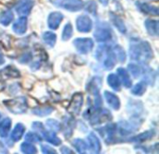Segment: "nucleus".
<instances>
[{"instance_id":"nucleus-1","label":"nucleus","mask_w":159,"mask_h":154,"mask_svg":"<svg viewBox=\"0 0 159 154\" xmlns=\"http://www.w3.org/2000/svg\"><path fill=\"white\" fill-rule=\"evenodd\" d=\"M129 56L140 63H147L153 58V50L147 42L136 41L130 44Z\"/></svg>"},{"instance_id":"nucleus-2","label":"nucleus","mask_w":159,"mask_h":154,"mask_svg":"<svg viewBox=\"0 0 159 154\" xmlns=\"http://www.w3.org/2000/svg\"><path fill=\"white\" fill-rule=\"evenodd\" d=\"M86 118H89L90 124L92 125H101L102 123L110 121L112 119V114L106 109L93 108V110L90 111V113L86 115Z\"/></svg>"},{"instance_id":"nucleus-3","label":"nucleus","mask_w":159,"mask_h":154,"mask_svg":"<svg viewBox=\"0 0 159 154\" xmlns=\"http://www.w3.org/2000/svg\"><path fill=\"white\" fill-rule=\"evenodd\" d=\"M4 105L6 108L14 114H21L27 111V100L24 97H20L8 100H5Z\"/></svg>"},{"instance_id":"nucleus-4","label":"nucleus","mask_w":159,"mask_h":154,"mask_svg":"<svg viewBox=\"0 0 159 154\" xmlns=\"http://www.w3.org/2000/svg\"><path fill=\"white\" fill-rule=\"evenodd\" d=\"M34 130H35L36 132H38V134L41 136V138H44L48 143H51L55 146H59L61 141V139L56 136L55 132L50 131V130H46L45 127L43 126V125L39 122H34L32 125Z\"/></svg>"},{"instance_id":"nucleus-5","label":"nucleus","mask_w":159,"mask_h":154,"mask_svg":"<svg viewBox=\"0 0 159 154\" xmlns=\"http://www.w3.org/2000/svg\"><path fill=\"white\" fill-rule=\"evenodd\" d=\"M94 38L98 42H106L112 38V29L106 22H99L94 32Z\"/></svg>"},{"instance_id":"nucleus-6","label":"nucleus","mask_w":159,"mask_h":154,"mask_svg":"<svg viewBox=\"0 0 159 154\" xmlns=\"http://www.w3.org/2000/svg\"><path fill=\"white\" fill-rule=\"evenodd\" d=\"M52 3L59 7L69 11H78L83 8L84 2L82 0H51Z\"/></svg>"},{"instance_id":"nucleus-7","label":"nucleus","mask_w":159,"mask_h":154,"mask_svg":"<svg viewBox=\"0 0 159 154\" xmlns=\"http://www.w3.org/2000/svg\"><path fill=\"white\" fill-rule=\"evenodd\" d=\"M74 46L80 54H88L92 50L94 43L90 38H76L74 41Z\"/></svg>"},{"instance_id":"nucleus-8","label":"nucleus","mask_w":159,"mask_h":154,"mask_svg":"<svg viewBox=\"0 0 159 154\" xmlns=\"http://www.w3.org/2000/svg\"><path fill=\"white\" fill-rule=\"evenodd\" d=\"M83 105V95L81 93H76L72 98V100L67 108V112L70 115H77L80 112V110Z\"/></svg>"},{"instance_id":"nucleus-9","label":"nucleus","mask_w":159,"mask_h":154,"mask_svg":"<svg viewBox=\"0 0 159 154\" xmlns=\"http://www.w3.org/2000/svg\"><path fill=\"white\" fill-rule=\"evenodd\" d=\"M34 4V0H18L15 6V10L20 16L26 17L31 12Z\"/></svg>"},{"instance_id":"nucleus-10","label":"nucleus","mask_w":159,"mask_h":154,"mask_svg":"<svg viewBox=\"0 0 159 154\" xmlns=\"http://www.w3.org/2000/svg\"><path fill=\"white\" fill-rule=\"evenodd\" d=\"M76 29L80 33H89L92 29V20L88 15H81L76 19Z\"/></svg>"},{"instance_id":"nucleus-11","label":"nucleus","mask_w":159,"mask_h":154,"mask_svg":"<svg viewBox=\"0 0 159 154\" xmlns=\"http://www.w3.org/2000/svg\"><path fill=\"white\" fill-rule=\"evenodd\" d=\"M116 132V125L115 124H109L105 127H102L101 129V135L104 139L106 143H113L115 142V137Z\"/></svg>"},{"instance_id":"nucleus-12","label":"nucleus","mask_w":159,"mask_h":154,"mask_svg":"<svg viewBox=\"0 0 159 154\" xmlns=\"http://www.w3.org/2000/svg\"><path fill=\"white\" fill-rule=\"evenodd\" d=\"M75 127V119L72 116L63 117L61 128H62V131H63V134H64L65 138H69V137L72 136Z\"/></svg>"},{"instance_id":"nucleus-13","label":"nucleus","mask_w":159,"mask_h":154,"mask_svg":"<svg viewBox=\"0 0 159 154\" xmlns=\"http://www.w3.org/2000/svg\"><path fill=\"white\" fill-rule=\"evenodd\" d=\"M62 20H63V15L61 12L59 11L51 12L48 18V25L50 29L56 30L60 26Z\"/></svg>"},{"instance_id":"nucleus-14","label":"nucleus","mask_w":159,"mask_h":154,"mask_svg":"<svg viewBox=\"0 0 159 154\" xmlns=\"http://www.w3.org/2000/svg\"><path fill=\"white\" fill-rule=\"evenodd\" d=\"M12 30L19 35L24 34L27 30V19L24 16H20L13 24Z\"/></svg>"},{"instance_id":"nucleus-15","label":"nucleus","mask_w":159,"mask_h":154,"mask_svg":"<svg viewBox=\"0 0 159 154\" xmlns=\"http://www.w3.org/2000/svg\"><path fill=\"white\" fill-rule=\"evenodd\" d=\"M88 141H89L88 147L92 153H99L101 152L102 147H101L100 139L94 133H90L88 136Z\"/></svg>"},{"instance_id":"nucleus-16","label":"nucleus","mask_w":159,"mask_h":154,"mask_svg":"<svg viewBox=\"0 0 159 154\" xmlns=\"http://www.w3.org/2000/svg\"><path fill=\"white\" fill-rule=\"evenodd\" d=\"M103 95H104V98H105L107 104L112 109H114L115 111H117L120 109V100L116 95H115L114 93L109 92V91H105Z\"/></svg>"},{"instance_id":"nucleus-17","label":"nucleus","mask_w":159,"mask_h":154,"mask_svg":"<svg viewBox=\"0 0 159 154\" xmlns=\"http://www.w3.org/2000/svg\"><path fill=\"white\" fill-rule=\"evenodd\" d=\"M117 76L121 82V85H123L125 87L129 88L131 86V79L129 76V73L128 71L124 68H118L117 69Z\"/></svg>"},{"instance_id":"nucleus-18","label":"nucleus","mask_w":159,"mask_h":154,"mask_svg":"<svg viewBox=\"0 0 159 154\" xmlns=\"http://www.w3.org/2000/svg\"><path fill=\"white\" fill-rule=\"evenodd\" d=\"M136 6L139 7V9L145 13V14H150V15H155L157 16L158 15V8L157 7H154L148 3H143V2H140L138 1L136 3Z\"/></svg>"},{"instance_id":"nucleus-19","label":"nucleus","mask_w":159,"mask_h":154,"mask_svg":"<svg viewBox=\"0 0 159 154\" xmlns=\"http://www.w3.org/2000/svg\"><path fill=\"white\" fill-rule=\"evenodd\" d=\"M24 132H25V126L22 124H17L10 134V139L13 142L19 141L22 138Z\"/></svg>"},{"instance_id":"nucleus-20","label":"nucleus","mask_w":159,"mask_h":154,"mask_svg":"<svg viewBox=\"0 0 159 154\" xmlns=\"http://www.w3.org/2000/svg\"><path fill=\"white\" fill-rule=\"evenodd\" d=\"M110 19H111L113 24L116 27V29H117L120 33H127L126 25H125L123 20H122L119 16H117V15H116L115 13H112V12H111V13H110Z\"/></svg>"},{"instance_id":"nucleus-21","label":"nucleus","mask_w":159,"mask_h":154,"mask_svg":"<svg viewBox=\"0 0 159 154\" xmlns=\"http://www.w3.org/2000/svg\"><path fill=\"white\" fill-rule=\"evenodd\" d=\"M144 24H145V28L149 34H151L153 36L158 35V21L157 20L148 19L145 20Z\"/></svg>"},{"instance_id":"nucleus-22","label":"nucleus","mask_w":159,"mask_h":154,"mask_svg":"<svg viewBox=\"0 0 159 154\" xmlns=\"http://www.w3.org/2000/svg\"><path fill=\"white\" fill-rule=\"evenodd\" d=\"M155 134H156L155 130H149V131H146L144 133H142V134H140L138 136H135V137L131 138L129 139V141L142 143V142H144V141H147V140L151 139L155 136Z\"/></svg>"},{"instance_id":"nucleus-23","label":"nucleus","mask_w":159,"mask_h":154,"mask_svg":"<svg viewBox=\"0 0 159 154\" xmlns=\"http://www.w3.org/2000/svg\"><path fill=\"white\" fill-rule=\"evenodd\" d=\"M107 83L110 86V87L115 91H119L121 88V82L117 76V74L111 73L107 77Z\"/></svg>"},{"instance_id":"nucleus-24","label":"nucleus","mask_w":159,"mask_h":154,"mask_svg":"<svg viewBox=\"0 0 159 154\" xmlns=\"http://www.w3.org/2000/svg\"><path fill=\"white\" fill-rule=\"evenodd\" d=\"M11 127V120L9 118H5L0 121V137L6 138Z\"/></svg>"},{"instance_id":"nucleus-25","label":"nucleus","mask_w":159,"mask_h":154,"mask_svg":"<svg viewBox=\"0 0 159 154\" xmlns=\"http://www.w3.org/2000/svg\"><path fill=\"white\" fill-rule=\"evenodd\" d=\"M13 12L10 9L4 10L0 13V23L4 26H7L13 20Z\"/></svg>"},{"instance_id":"nucleus-26","label":"nucleus","mask_w":159,"mask_h":154,"mask_svg":"<svg viewBox=\"0 0 159 154\" xmlns=\"http://www.w3.org/2000/svg\"><path fill=\"white\" fill-rule=\"evenodd\" d=\"M42 39L47 46H48L49 47H53L56 44L57 36L52 32H45L42 35Z\"/></svg>"},{"instance_id":"nucleus-27","label":"nucleus","mask_w":159,"mask_h":154,"mask_svg":"<svg viewBox=\"0 0 159 154\" xmlns=\"http://www.w3.org/2000/svg\"><path fill=\"white\" fill-rule=\"evenodd\" d=\"M0 74L1 76L4 78H16V77H20V73L19 71H17L15 68L11 67V66H7L6 67L5 69H3L1 72H0Z\"/></svg>"},{"instance_id":"nucleus-28","label":"nucleus","mask_w":159,"mask_h":154,"mask_svg":"<svg viewBox=\"0 0 159 154\" xmlns=\"http://www.w3.org/2000/svg\"><path fill=\"white\" fill-rule=\"evenodd\" d=\"M72 144L75 148V150L77 151V152H79V153H86L87 151L89 150L88 143H86L83 139H75V140L72 141Z\"/></svg>"},{"instance_id":"nucleus-29","label":"nucleus","mask_w":159,"mask_h":154,"mask_svg":"<svg viewBox=\"0 0 159 154\" xmlns=\"http://www.w3.org/2000/svg\"><path fill=\"white\" fill-rule=\"evenodd\" d=\"M53 108L50 107V106H44V107H37V108H34L32 112L37 115V116H41V117H44L46 115H48L50 114L52 112H53Z\"/></svg>"},{"instance_id":"nucleus-30","label":"nucleus","mask_w":159,"mask_h":154,"mask_svg":"<svg viewBox=\"0 0 159 154\" xmlns=\"http://www.w3.org/2000/svg\"><path fill=\"white\" fill-rule=\"evenodd\" d=\"M146 82H140L137 85H135L132 88H131V93L135 96H142L144 94L145 90H146Z\"/></svg>"},{"instance_id":"nucleus-31","label":"nucleus","mask_w":159,"mask_h":154,"mask_svg":"<svg viewBox=\"0 0 159 154\" xmlns=\"http://www.w3.org/2000/svg\"><path fill=\"white\" fill-rule=\"evenodd\" d=\"M112 50H113V53L116 57V59L119 60L120 62H124L126 60V58H127L126 53L120 46H116Z\"/></svg>"},{"instance_id":"nucleus-32","label":"nucleus","mask_w":159,"mask_h":154,"mask_svg":"<svg viewBox=\"0 0 159 154\" xmlns=\"http://www.w3.org/2000/svg\"><path fill=\"white\" fill-rule=\"evenodd\" d=\"M128 69H129V73L135 78L140 77L143 74V70H142L141 66H139L136 63H129L128 66Z\"/></svg>"},{"instance_id":"nucleus-33","label":"nucleus","mask_w":159,"mask_h":154,"mask_svg":"<svg viewBox=\"0 0 159 154\" xmlns=\"http://www.w3.org/2000/svg\"><path fill=\"white\" fill-rule=\"evenodd\" d=\"M20 151H21L22 153L27 154H33L37 152L35 147L33 145V143H30V142H24V143H22L20 145Z\"/></svg>"},{"instance_id":"nucleus-34","label":"nucleus","mask_w":159,"mask_h":154,"mask_svg":"<svg viewBox=\"0 0 159 154\" xmlns=\"http://www.w3.org/2000/svg\"><path fill=\"white\" fill-rule=\"evenodd\" d=\"M47 126L48 127V129L50 131H53L55 133L61 130V124L56 120H53V119H49L47 121Z\"/></svg>"},{"instance_id":"nucleus-35","label":"nucleus","mask_w":159,"mask_h":154,"mask_svg":"<svg viewBox=\"0 0 159 154\" xmlns=\"http://www.w3.org/2000/svg\"><path fill=\"white\" fill-rule=\"evenodd\" d=\"M73 35V27L71 23H67L62 30V33H61V38L64 41L69 40Z\"/></svg>"},{"instance_id":"nucleus-36","label":"nucleus","mask_w":159,"mask_h":154,"mask_svg":"<svg viewBox=\"0 0 159 154\" xmlns=\"http://www.w3.org/2000/svg\"><path fill=\"white\" fill-rule=\"evenodd\" d=\"M25 140L30 143H39L42 140V138L39 134H35L33 132H28L25 135Z\"/></svg>"},{"instance_id":"nucleus-37","label":"nucleus","mask_w":159,"mask_h":154,"mask_svg":"<svg viewBox=\"0 0 159 154\" xmlns=\"http://www.w3.org/2000/svg\"><path fill=\"white\" fill-rule=\"evenodd\" d=\"M83 7H85V9L92 15H96V13H97V5H96L95 1H92V0L88 1L86 4H84Z\"/></svg>"},{"instance_id":"nucleus-38","label":"nucleus","mask_w":159,"mask_h":154,"mask_svg":"<svg viewBox=\"0 0 159 154\" xmlns=\"http://www.w3.org/2000/svg\"><path fill=\"white\" fill-rule=\"evenodd\" d=\"M32 59V55L30 53H25L23 54L20 58V62L21 63H25V62H28Z\"/></svg>"},{"instance_id":"nucleus-39","label":"nucleus","mask_w":159,"mask_h":154,"mask_svg":"<svg viewBox=\"0 0 159 154\" xmlns=\"http://www.w3.org/2000/svg\"><path fill=\"white\" fill-rule=\"evenodd\" d=\"M41 149H42L43 153H56V152L51 147H49L48 145H42L41 146Z\"/></svg>"},{"instance_id":"nucleus-40","label":"nucleus","mask_w":159,"mask_h":154,"mask_svg":"<svg viewBox=\"0 0 159 154\" xmlns=\"http://www.w3.org/2000/svg\"><path fill=\"white\" fill-rule=\"evenodd\" d=\"M61 153H74V152H72V150H70L68 147H65V146L61 148Z\"/></svg>"},{"instance_id":"nucleus-41","label":"nucleus","mask_w":159,"mask_h":154,"mask_svg":"<svg viewBox=\"0 0 159 154\" xmlns=\"http://www.w3.org/2000/svg\"><path fill=\"white\" fill-rule=\"evenodd\" d=\"M100 1H101V3H102V5L106 6V5L108 4V1H109V0H100Z\"/></svg>"},{"instance_id":"nucleus-42","label":"nucleus","mask_w":159,"mask_h":154,"mask_svg":"<svg viewBox=\"0 0 159 154\" xmlns=\"http://www.w3.org/2000/svg\"><path fill=\"white\" fill-rule=\"evenodd\" d=\"M0 119H1V114H0Z\"/></svg>"},{"instance_id":"nucleus-43","label":"nucleus","mask_w":159,"mask_h":154,"mask_svg":"<svg viewBox=\"0 0 159 154\" xmlns=\"http://www.w3.org/2000/svg\"><path fill=\"white\" fill-rule=\"evenodd\" d=\"M3 1H6V0H3Z\"/></svg>"}]
</instances>
